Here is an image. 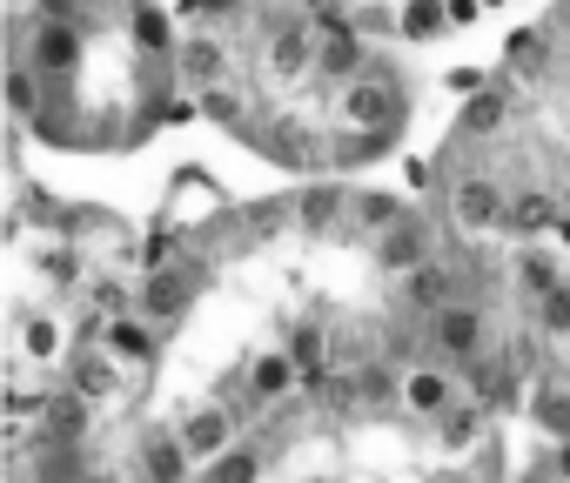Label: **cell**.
<instances>
[{
    "label": "cell",
    "instance_id": "cell-1",
    "mask_svg": "<svg viewBox=\"0 0 570 483\" xmlns=\"http://www.w3.org/2000/svg\"><path fill=\"white\" fill-rule=\"evenodd\" d=\"M423 343H430V363L456 369V363L490 349V309L483 303H443L436 316H423Z\"/></svg>",
    "mask_w": 570,
    "mask_h": 483
},
{
    "label": "cell",
    "instance_id": "cell-2",
    "mask_svg": "<svg viewBox=\"0 0 570 483\" xmlns=\"http://www.w3.org/2000/svg\"><path fill=\"white\" fill-rule=\"evenodd\" d=\"M503 201H510V181H497L490 168H456L450 188H443V208L456 215L463 235H490V228H503Z\"/></svg>",
    "mask_w": 570,
    "mask_h": 483
},
{
    "label": "cell",
    "instance_id": "cell-3",
    "mask_svg": "<svg viewBox=\"0 0 570 483\" xmlns=\"http://www.w3.org/2000/svg\"><path fill=\"white\" fill-rule=\"evenodd\" d=\"M370 256H376V269L410 276L416 263H430V256H436V228H430L423 215H410V208H403V215H396V221L370 241Z\"/></svg>",
    "mask_w": 570,
    "mask_h": 483
},
{
    "label": "cell",
    "instance_id": "cell-4",
    "mask_svg": "<svg viewBox=\"0 0 570 483\" xmlns=\"http://www.w3.org/2000/svg\"><path fill=\"white\" fill-rule=\"evenodd\" d=\"M88 430H95V403H81L68 383H61V390H48L35 436H41V443H61V450H88Z\"/></svg>",
    "mask_w": 570,
    "mask_h": 483
},
{
    "label": "cell",
    "instance_id": "cell-5",
    "mask_svg": "<svg viewBox=\"0 0 570 483\" xmlns=\"http://www.w3.org/2000/svg\"><path fill=\"white\" fill-rule=\"evenodd\" d=\"M175 436H181V450H188V463H208V456H222L228 443H235V416L208 396V403H195L181 423H175Z\"/></svg>",
    "mask_w": 570,
    "mask_h": 483
},
{
    "label": "cell",
    "instance_id": "cell-6",
    "mask_svg": "<svg viewBox=\"0 0 570 483\" xmlns=\"http://www.w3.org/2000/svg\"><path fill=\"white\" fill-rule=\"evenodd\" d=\"M68 390H75L81 403H108V396L121 390V363H115L101 343H75V349H68Z\"/></svg>",
    "mask_w": 570,
    "mask_h": 483
},
{
    "label": "cell",
    "instance_id": "cell-7",
    "mask_svg": "<svg viewBox=\"0 0 570 483\" xmlns=\"http://www.w3.org/2000/svg\"><path fill=\"white\" fill-rule=\"evenodd\" d=\"M463 396H456V376L443 369V363H416V369H403V410L410 416H423V423H436L443 410H456Z\"/></svg>",
    "mask_w": 570,
    "mask_h": 483
},
{
    "label": "cell",
    "instance_id": "cell-8",
    "mask_svg": "<svg viewBox=\"0 0 570 483\" xmlns=\"http://www.w3.org/2000/svg\"><path fill=\"white\" fill-rule=\"evenodd\" d=\"M188 450H181V436L175 430H141V443H135V476L141 483H188Z\"/></svg>",
    "mask_w": 570,
    "mask_h": 483
},
{
    "label": "cell",
    "instance_id": "cell-9",
    "mask_svg": "<svg viewBox=\"0 0 570 483\" xmlns=\"http://www.w3.org/2000/svg\"><path fill=\"white\" fill-rule=\"evenodd\" d=\"M175 81H188V88H215V81H228V55H222V41L215 34H188L181 48H175Z\"/></svg>",
    "mask_w": 570,
    "mask_h": 483
},
{
    "label": "cell",
    "instance_id": "cell-10",
    "mask_svg": "<svg viewBox=\"0 0 570 483\" xmlns=\"http://www.w3.org/2000/svg\"><path fill=\"white\" fill-rule=\"evenodd\" d=\"M550 221H563V195L557 188H510V201H503V228L510 235H543Z\"/></svg>",
    "mask_w": 570,
    "mask_h": 483
},
{
    "label": "cell",
    "instance_id": "cell-11",
    "mask_svg": "<svg viewBox=\"0 0 570 483\" xmlns=\"http://www.w3.org/2000/svg\"><path fill=\"white\" fill-rule=\"evenodd\" d=\"M530 423L557 443L570 436V376H537L530 383Z\"/></svg>",
    "mask_w": 570,
    "mask_h": 483
},
{
    "label": "cell",
    "instance_id": "cell-12",
    "mask_svg": "<svg viewBox=\"0 0 570 483\" xmlns=\"http://www.w3.org/2000/svg\"><path fill=\"white\" fill-rule=\"evenodd\" d=\"M101 349L128 369V363H155V323H141V316H121V323H108L101 329Z\"/></svg>",
    "mask_w": 570,
    "mask_h": 483
},
{
    "label": "cell",
    "instance_id": "cell-13",
    "mask_svg": "<svg viewBox=\"0 0 570 483\" xmlns=\"http://www.w3.org/2000/svg\"><path fill=\"white\" fill-rule=\"evenodd\" d=\"M248 390H255L262 403H289V396H296V363L282 356V349H262V356L248 363Z\"/></svg>",
    "mask_w": 570,
    "mask_h": 483
},
{
    "label": "cell",
    "instance_id": "cell-14",
    "mask_svg": "<svg viewBox=\"0 0 570 483\" xmlns=\"http://www.w3.org/2000/svg\"><path fill=\"white\" fill-rule=\"evenodd\" d=\"M510 283H517V296L537 309V303H543V296L563 283V269H557V256H543V249H523V256L510 263Z\"/></svg>",
    "mask_w": 570,
    "mask_h": 483
},
{
    "label": "cell",
    "instance_id": "cell-15",
    "mask_svg": "<svg viewBox=\"0 0 570 483\" xmlns=\"http://www.w3.org/2000/svg\"><path fill=\"white\" fill-rule=\"evenodd\" d=\"M483 430H490V416H483L476 403H456V410H443V416H436V443H443L450 456L476 450V443H483Z\"/></svg>",
    "mask_w": 570,
    "mask_h": 483
},
{
    "label": "cell",
    "instance_id": "cell-16",
    "mask_svg": "<svg viewBox=\"0 0 570 483\" xmlns=\"http://www.w3.org/2000/svg\"><path fill=\"white\" fill-rule=\"evenodd\" d=\"M268 450L262 443H228L222 456H208V483H262Z\"/></svg>",
    "mask_w": 570,
    "mask_h": 483
},
{
    "label": "cell",
    "instance_id": "cell-17",
    "mask_svg": "<svg viewBox=\"0 0 570 483\" xmlns=\"http://www.w3.org/2000/svg\"><path fill=\"white\" fill-rule=\"evenodd\" d=\"M41 283H55V289H81L88 283V263H81V249L75 241H61V249H41Z\"/></svg>",
    "mask_w": 570,
    "mask_h": 483
},
{
    "label": "cell",
    "instance_id": "cell-18",
    "mask_svg": "<svg viewBox=\"0 0 570 483\" xmlns=\"http://www.w3.org/2000/svg\"><path fill=\"white\" fill-rule=\"evenodd\" d=\"M450 21H443V0H403V14H396V34L403 41H436Z\"/></svg>",
    "mask_w": 570,
    "mask_h": 483
},
{
    "label": "cell",
    "instance_id": "cell-19",
    "mask_svg": "<svg viewBox=\"0 0 570 483\" xmlns=\"http://www.w3.org/2000/svg\"><path fill=\"white\" fill-rule=\"evenodd\" d=\"M0 95H8V108H14V121H35L41 115V75L35 68H8V81H0Z\"/></svg>",
    "mask_w": 570,
    "mask_h": 483
},
{
    "label": "cell",
    "instance_id": "cell-20",
    "mask_svg": "<svg viewBox=\"0 0 570 483\" xmlns=\"http://www.w3.org/2000/svg\"><path fill=\"white\" fill-rule=\"evenodd\" d=\"M21 349H28L35 363H55V356H61V329H55L48 316H21Z\"/></svg>",
    "mask_w": 570,
    "mask_h": 483
},
{
    "label": "cell",
    "instance_id": "cell-21",
    "mask_svg": "<svg viewBox=\"0 0 570 483\" xmlns=\"http://www.w3.org/2000/svg\"><path fill=\"white\" fill-rule=\"evenodd\" d=\"M543 463H550V476H557V483H570V436H563V443H557V456H543Z\"/></svg>",
    "mask_w": 570,
    "mask_h": 483
}]
</instances>
